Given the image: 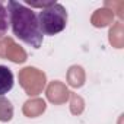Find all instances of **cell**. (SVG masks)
Returning a JSON list of instances; mask_svg holds the SVG:
<instances>
[{
	"label": "cell",
	"mask_w": 124,
	"mask_h": 124,
	"mask_svg": "<svg viewBox=\"0 0 124 124\" xmlns=\"http://www.w3.org/2000/svg\"><path fill=\"white\" fill-rule=\"evenodd\" d=\"M8 13L9 25L13 35L26 45L39 48L42 45L44 35L39 29L37 13L23 3L15 2V0H10L8 3Z\"/></svg>",
	"instance_id": "obj_1"
},
{
	"label": "cell",
	"mask_w": 124,
	"mask_h": 124,
	"mask_svg": "<svg viewBox=\"0 0 124 124\" xmlns=\"http://www.w3.org/2000/svg\"><path fill=\"white\" fill-rule=\"evenodd\" d=\"M37 18H38V25H39L42 35H50V37L57 35L61 31H64L67 21H69L66 8L55 2L51 3L50 6L41 9L38 12Z\"/></svg>",
	"instance_id": "obj_2"
},
{
	"label": "cell",
	"mask_w": 124,
	"mask_h": 124,
	"mask_svg": "<svg viewBox=\"0 0 124 124\" xmlns=\"http://www.w3.org/2000/svg\"><path fill=\"white\" fill-rule=\"evenodd\" d=\"M13 83H15V78H13L12 70L6 66L0 64V96L10 92L13 88Z\"/></svg>",
	"instance_id": "obj_3"
},
{
	"label": "cell",
	"mask_w": 124,
	"mask_h": 124,
	"mask_svg": "<svg viewBox=\"0 0 124 124\" xmlns=\"http://www.w3.org/2000/svg\"><path fill=\"white\" fill-rule=\"evenodd\" d=\"M9 13H8V9L3 6V3H0V38L5 37L8 34V29H9Z\"/></svg>",
	"instance_id": "obj_4"
}]
</instances>
